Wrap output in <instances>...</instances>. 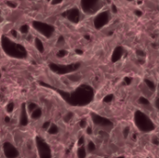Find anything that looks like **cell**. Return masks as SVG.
Returning <instances> with one entry per match:
<instances>
[{
    "label": "cell",
    "mask_w": 159,
    "mask_h": 158,
    "mask_svg": "<svg viewBox=\"0 0 159 158\" xmlns=\"http://www.w3.org/2000/svg\"><path fill=\"white\" fill-rule=\"evenodd\" d=\"M53 89L66 103L74 107L87 106L94 99V89L88 84H82L72 91H64L59 88Z\"/></svg>",
    "instance_id": "6da1fadb"
},
{
    "label": "cell",
    "mask_w": 159,
    "mask_h": 158,
    "mask_svg": "<svg viewBox=\"0 0 159 158\" xmlns=\"http://www.w3.org/2000/svg\"><path fill=\"white\" fill-rule=\"evenodd\" d=\"M1 47L3 51L10 58L17 60H24L27 58L28 53L26 48L6 35H2L1 37Z\"/></svg>",
    "instance_id": "7a4b0ae2"
},
{
    "label": "cell",
    "mask_w": 159,
    "mask_h": 158,
    "mask_svg": "<svg viewBox=\"0 0 159 158\" xmlns=\"http://www.w3.org/2000/svg\"><path fill=\"white\" fill-rule=\"evenodd\" d=\"M134 123L138 129L143 133H150L156 129V125L150 116L140 110L134 113Z\"/></svg>",
    "instance_id": "3957f363"
},
{
    "label": "cell",
    "mask_w": 159,
    "mask_h": 158,
    "mask_svg": "<svg viewBox=\"0 0 159 158\" xmlns=\"http://www.w3.org/2000/svg\"><path fill=\"white\" fill-rule=\"evenodd\" d=\"M81 66L80 62H75L71 64H58L54 62H50L48 64L49 69L54 73L59 75H66V74H71L75 72H76Z\"/></svg>",
    "instance_id": "277c9868"
},
{
    "label": "cell",
    "mask_w": 159,
    "mask_h": 158,
    "mask_svg": "<svg viewBox=\"0 0 159 158\" xmlns=\"http://www.w3.org/2000/svg\"><path fill=\"white\" fill-rule=\"evenodd\" d=\"M35 146L39 158H52V151L50 146L40 136H36L35 138Z\"/></svg>",
    "instance_id": "5b68a950"
},
{
    "label": "cell",
    "mask_w": 159,
    "mask_h": 158,
    "mask_svg": "<svg viewBox=\"0 0 159 158\" xmlns=\"http://www.w3.org/2000/svg\"><path fill=\"white\" fill-rule=\"evenodd\" d=\"M32 25L35 31H37L46 38H50L55 31V28L53 25L46 23V22H42L39 20H34L32 22Z\"/></svg>",
    "instance_id": "8992f818"
},
{
    "label": "cell",
    "mask_w": 159,
    "mask_h": 158,
    "mask_svg": "<svg viewBox=\"0 0 159 158\" xmlns=\"http://www.w3.org/2000/svg\"><path fill=\"white\" fill-rule=\"evenodd\" d=\"M90 117H91L92 122L96 126H98L102 129H111L114 126V123L112 120H110L109 118L104 117L102 115H100L96 113H91Z\"/></svg>",
    "instance_id": "52a82bcc"
},
{
    "label": "cell",
    "mask_w": 159,
    "mask_h": 158,
    "mask_svg": "<svg viewBox=\"0 0 159 158\" xmlns=\"http://www.w3.org/2000/svg\"><path fill=\"white\" fill-rule=\"evenodd\" d=\"M81 7L84 12L92 14L101 7V0H81Z\"/></svg>",
    "instance_id": "ba28073f"
},
{
    "label": "cell",
    "mask_w": 159,
    "mask_h": 158,
    "mask_svg": "<svg viewBox=\"0 0 159 158\" xmlns=\"http://www.w3.org/2000/svg\"><path fill=\"white\" fill-rule=\"evenodd\" d=\"M3 153L6 158H18L20 156V153L18 149L10 142H6L3 143Z\"/></svg>",
    "instance_id": "9c48e42d"
},
{
    "label": "cell",
    "mask_w": 159,
    "mask_h": 158,
    "mask_svg": "<svg viewBox=\"0 0 159 158\" xmlns=\"http://www.w3.org/2000/svg\"><path fill=\"white\" fill-rule=\"evenodd\" d=\"M109 20H110L109 13L107 11H103L99 15H97L96 18L94 19V27L97 30H100L108 23Z\"/></svg>",
    "instance_id": "30bf717a"
},
{
    "label": "cell",
    "mask_w": 159,
    "mask_h": 158,
    "mask_svg": "<svg viewBox=\"0 0 159 158\" xmlns=\"http://www.w3.org/2000/svg\"><path fill=\"white\" fill-rule=\"evenodd\" d=\"M62 16L67 18V20L73 23H77L80 20V12L77 7H73L65 11L64 13H62Z\"/></svg>",
    "instance_id": "8fae6325"
},
{
    "label": "cell",
    "mask_w": 159,
    "mask_h": 158,
    "mask_svg": "<svg viewBox=\"0 0 159 158\" xmlns=\"http://www.w3.org/2000/svg\"><path fill=\"white\" fill-rule=\"evenodd\" d=\"M29 123V117L27 114L26 104L22 103L20 107V125L21 127H26Z\"/></svg>",
    "instance_id": "7c38bea8"
},
{
    "label": "cell",
    "mask_w": 159,
    "mask_h": 158,
    "mask_svg": "<svg viewBox=\"0 0 159 158\" xmlns=\"http://www.w3.org/2000/svg\"><path fill=\"white\" fill-rule=\"evenodd\" d=\"M123 53H124L123 47L121 46H117L113 51V54H112V57H111L112 62H117L118 61H120V59L123 56Z\"/></svg>",
    "instance_id": "4fadbf2b"
},
{
    "label": "cell",
    "mask_w": 159,
    "mask_h": 158,
    "mask_svg": "<svg viewBox=\"0 0 159 158\" xmlns=\"http://www.w3.org/2000/svg\"><path fill=\"white\" fill-rule=\"evenodd\" d=\"M143 82H144V85L147 87V88H148L151 92H153V91L156 90L157 85H156V83H155L153 80H151V79H149V78H145Z\"/></svg>",
    "instance_id": "5bb4252c"
},
{
    "label": "cell",
    "mask_w": 159,
    "mask_h": 158,
    "mask_svg": "<svg viewBox=\"0 0 159 158\" xmlns=\"http://www.w3.org/2000/svg\"><path fill=\"white\" fill-rule=\"evenodd\" d=\"M30 116L33 120H36V119H39L41 116H42V110L40 108H36L35 110H34L32 113H30Z\"/></svg>",
    "instance_id": "9a60e30c"
},
{
    "label": "cell",
    "mask_w": 159,
    "mask_h": 158,
    "mask_svg": "<svg viewBox=\"0 0 159 158\" xmlns=\"http://www.w3.org/2000/svg\"><path fill=\"white\" fill-rule=\"evenodd\" d=\"M34 46H35L36 49H37L40 53H43V52H44V50H45L44 45H43L42 41H41L39 38H37V37L34 39Z\"/></svg>",
    "instance_id": "2e32d148"
},
{
    "label": "cell",
    "mask_w": 159,
    "mask_h": 158,
    "mask_svg": "<svg viewBox=\"0 0 159 158\" xmlns=\"http://www.w3.org/2000/svg\"><path fill=\"white\" fill-rule=\"evenodd\" d=\"M87 150L85 148V146H80L78 147L77 151H76V155L78 158H86L87 157Z\"/></svg>",
    "instance_id": "e0dca14e"
},
{
    "label": "cell",
    "mask_w": 159,
    "mask_h": 158,
    "mask_svg": "<svg viewBox=\"0 0 159 158\" xmlns=\"http://www.w3.org/2000/svg\"><path fill=\"white\" fill-rule=\"evenodd\" d=\"M138 102H139L142 106H144V107H149V106H151V102H150V101H149L145 96H142V97H140V98H139V100H138Z\"/></svg>",
    "instance_id": "ac0fdd59"
},
{
    "label": "cell",
    "mask_w": 159,
    "mask_h": 158,
    "mask_svg": "<svg viewBox=\"0 0 159 158\" xmlns=\"http://www.w3.org/2000/svg\"><path fill=\"white\" fill-rule=\"evenodd\" d=\"M48 132L50 135H56V134H58L59 133V128H58V126L55 125V124H51L49 126V128L48 129Z\"/></svg>",
    "instance_id": "d6986e66"
},
{
    "label": "cell",
    "mask_w": 159,
    "mask_h": 158,
    "mask_svg": "<svg viewBox=\"0 0 159 158\" xmlns=\"http://www.w3.org/2000/svg\"><path fill=\"white\" fill-rule=\"evenodd\" d=\"M67 78H68L71 82H79V81L81 80V75L73 74H68Z\"/></svg>",
    "instance_id": "ffe728a7"
},
{
    "label": "cell",
    "mask_w": 159,
    "mask_h": 158,
    "mask_svg": "<svg viewBox=\"0 0 159 158\" xmlns=\"http://www.w3.org/2000/svg\"><path fill=\"white\" fill-rule=\"evenodd\" d=\"M87 152L89 153H93L95 150H96V144L92 142V141H89L88 142V145H87V148H86Z\"/></svg>",
    "instance_id": "44dd1931"
},
{
    "label": "cell",
    "mask_w": 159,
    "mask_h": 158,
    "mask_svg": "<svg viewBox=\"0 0 159 158\" xmlns=\"http://www.w3.org/2000/svg\"><path fill=\"white\" fill-rule=\"evenodd\" d=\"M74 118V113L73 112H67L65 115L63 116V120L65 123H69Z\"/></svg>",
    "instance_id": "7402d4cb"
},
{
    "label": "cell",
    "mask_w": 159,
    "mask_h": 158,
    "mask_svg": "<svg viewBox=\"0 0 159 158\" xmlns=\"http://www.w3.org/2000/svg\"><path fill=\"white\" fill-rule=\"evenodd\" d=\"M36 108H38L37 107V104L35 103V102H30L28 105H27V107H26V109H27V111H29L30 113H32L34 110H35Z\"/></svg>",
    "instance_id": "603a6c76"
},
{
    "label": "cell",
    "mask_w": 159,
    "mask_h": 158,
    "mask_svg": "<svg viewBox=\"0 0 159 158\" xmlns=\"http://www.w3.org/2000/svg\"><path fill=\"white\" fill-rule=\"evenodd\" d=\"M114 100V95L113 94H108L103 98V102L104 103H110Z\"/></svg>",
    "instance_id": "cb8c5ba5"
},
{
    "label": "cell",
    "mask_w": 159,
    "mask_h": 158,
    "mask_svg": "<svg viewBox=\"0 0 159 158\" xmlns=\"http://www.w3.org/2000/svg\"><path fill=\"white\" fill-rule=\"evenodd\" d=\"M14 108H15L14 103H13V102H8L7 105L6 110H7V112L8 114H10V113H12V112L14 111Z\"/></svg>",
    "instance_id": "d4e9b609"
},
{
    "label": "cell",
    "mask_w": 159,
    "mask_h": 158,
    "mask_svg": "<svg viewBox=\"0 0 159 158\" xmlns=\"http://www.w3.org/2000/svg\"><path fill=\"white\" fill-rule=\"evenodd\" d=\"M20 33H21V34H26L29 32V26H28L27 24H23V25H21V26H20Z\"/></svg>",
    "instance_id": "484cf974"
},
{
    "label": "cell",
    "mask_w": 159,
    "mask_h": 158,
    "mask_svg": "<svg viewBox=\"0 0 159 158\" xmlns=\"http://www.w3.org/2000/svg\"><path fill=\"white\" fill-rule=\"evenodd\" d=\"M67 54H68L67 50H65V49H60V50L58 51V53H57V57H58V58H63V57H65Z\"/></svg>",
    "instance_id": "4316f807"
},
{
    "label": "cell",
    "mask_w": 159,
    "mask_h": 158,
    "mask_svg": "<svg viewBox=\"0 0 159 158\" xmlns=\"http://www.w3.org/2000/svg\"><path fill=\"white\" fill-rule=\"evenodd\" d=\"M122 133H123L124 138H128V137H129V133H130V129H129V127H126V128H124V129H123Z\"/></svg>",
    "instance_id": "83f0119b"
},
{
    "label": "cell",
    "mask_w": 159,
    "mask_h": 158,
    "mask_svg": "<svg viewBox=\"0 0 159 158\" xmlns=\"http://www.w3.org/2000/svg\"><path fill=\"white\" fill-rule=\"evenodd\" d=\"M79 127L81 128V129H86L88 126H87V120L86 119H81L80 121H79Z\"/></svg>",
    "instance_id": "f1b7e54d"
},
{
    "label": "cell",
    "mask_w": 159,
    "mask_h": 158,
    "mask_svg": "<svg viewBox=\"0 0 159 158\" xmlns=\"http://www.w3.org/2000/svg\"><path fill=\"white\" fill-rule=\"evenodd\" d=\"M85 137H80L79 139H78V141H77V145L80 147V146H84V143H85Z\"/></svg>",
    "instance_id": "f546056e"
},
{
    "label": "cell",
    "mask_w": 159,
    "mask_h": 158,
    "mask_svg": "<svg viewBox=\"0 0 159 158\" xmlns=\"http://www.w3.org/2000/svg\"><path fill=\"white\" fill-rule=\"evenodd\" d=\"M136 55H137L138 57L143 58V57L145 56V52H144L143 50H142V49H137V50H136Z\"/></svg>",
    "instance_id": "4dcf8cb0"
},
{
    "label": "cell",
    "mask_w": 159,
    "mask_h": 158,
    "mask_svg": "<svg viewBox=\"0 0 159 158\" xmlns=\"http://www.w3.org/2000/svg\"><path fill=\"white\" fill-rule=\"evenodd\" d=\"M124 83H126V85H130L132 83V78L129 76H126L124 78Z\"/></svg>",
    "instance_id": "1f68e13d"
},
{
    "label": "cell",
    "mask_w": 159,
    "mask_h": 158,
    "mask_svg": "<svg viewBox=\"0 0 159 158\" xmlns=\"http://www.w3.org/2000/svg\"><path fill=\"white\" fill-rule=\"evenodd\" d=\"M51 124H50V122L49 121H46V122H44L43 123V125H42V129H47L48 130V129L49 128V126H50Z\"/></svg>",
    "instance_id": "d6a6232c"
},
{
    "label": "cell",
    "mask_w": 159,
    "mask_h": 158,
    "mask_svg": "<svg viewBox=\"0 0 159 158\" xmlns=\"http://www.w3.org/2000/svg\"><path fill=\"white\" fill-rule=\"evenodd\" d=\"M86 132H87L88 135H92V133H93L92 128H91V127H87V128H86Z\"/></svg>",
    "instance_id": "836d02e7"
},
{
    "label": "cell",
    "mask_w": 159,
    "mask_h": 158,
    "mask_svg": "<svg viewBox=\"0 0 159 158\" xmlns=\"http://www.w3.org/2000/svg\"><path fill=\"white\" fill-rule=\"evenodd\" d=\"M7 5L9 7H13V8H15V7H17V4H16V3L10 2V1H7Z\"/></svg>",
    "instance_id": "e575fe53"
},
{
    "label": "cell",
    "mask_w": 159,
    "mask_h": 158,
    "mask_svg": "<svg viewBox=\"0 0 159 158\" xmlns=\"http://www.w3.org/2000/svg\"><path fill=\"white\" fill-rule=\"evenodd\" d=\"M61 44H64V37L62 35L59 36L58 38V45H61Z\"/></svg>",
    "instance_id": "d590c367"
},
{
    "label": "cell",
    "mask_w": 159,
    "mask_h": 158,
    "mask_svg": "<svg viewBox=\"0 0 159 158\" xmlns=\"http://www.w3.org/2000/svg\"><path fill=\"white\" fill-rule=\"evenodd\" d=\"M152 142H153L155 145H158V142H159L158 138H157V136L153 137V138H152Z\"/></svg>",
    "instance_id": "8d00e7d4"
},
{
    "label": "cell",
    "mask_w": 159,
    "mask_h": 158,
    "mask_svg": "<svg viewBox=\"0 0 159 158\" xmlns=\"http://www.w3.org/2000/svg\"><path fill=\"white\" fill-rule=\"evenodd\" d=\"M61 2H62V0H52L51 1V4L52 5H57V4H60Z\"/></svg>",
    "instance_id": "74e56055"
},
{
    "label": "cell",
    "mask_w": 159,
    "mask_h": 158,
    "mask_svg": "<svg viewBox=\"0 0 159 158\" xmlns=\"http://www.w3.org/2000/svg\"><path fill=\"white\" fill-rule=\"evenodd\" d=\"M112 11L114 13H117V7H116V5H112Z\"/></svg>",
    "instance_id": "f35d334b"
},
{
    "label": "cell",
    "mask_w": 159,
    "mask_h": 158,
    "mask_svg": "<svg viewBox=\"0 0 159 158\" xmlns=\"http://www.w3.org/2000/svg\"><path fill=\"white\" fill-rule=\"evenodd\" d=\"M135 14H136L137 16H139V17H141V16L143 15V12H142L141 10H139V9H137V10H135Z\"/></svg>",
    "instance_id": "ab89813d"
},
{
    "label": "cell",
    "mask_w": 159,
    "mask_h": 158,
    "mask_svg": "<svg viewBox=\"0 0 159 158\" xmlns=\"http://www.w3.org/2000/svg\"><path fill=\"white\" fill-rule=\"evenodd\" d=\"M10 33H11V34H12L14 37H16V36H17V32H16V30H11V32H10Z\"/></svg>",
    "instance_id": "60d3db41"
},
{
    "label": "cell",
    "mask_w": 159,
    "mask_h": 158,
    "mask_svg": "<svg viewBox=\"0 0 159 158\" xmlns=\"http://www.w3.org/2000/svg\"><path fill=\"white\" fill-rule=\"evenodd\" d=\"M75 53L76 54H79V55H82L83 54V50H81V49H75Z\"/></svg>",
    "instance_id": "b9f144b4"
},
{
    "label": "cell",
    "mask_w": 159,
    "mask_h": 158,
    "mask_svg": "<svg viewBox=\"0 0 159 158\" xmlns=\"http://www.w3.org/2000/svg\"><path fill=\"white\" fill-rule=\"evenodd\" d=\"M155 106H156V108H157V107H158V99H157V98L156 99V103H155Z\"/></svg>",
    "instance_id": "7bdbcfd3"
},
{
    "label": "cell",
    "mask_w": 159,
    "mask_h": 158,
    "mask_svg": "<svg viewBox=\"0 0 159 158\" xmlns=\"http://www.w3.org/2000/svg\"><path fill=\"white\" fill-rule=\"evenodd\" d=\"M85 38L88 39V40H89V39H90V36H89V34H85Z\"/></svg>",
    "instance_id": "ee69618b"
},
{
    "label": "cell",
    "mask_w": 159,
    "mask_h": 158,
    "mask_svg": "<svg viewBox=\"0 0 159 158\" xmlns=\"http://www.w3.org/2000/svg\"><path fill=\"white\" fill-rule=\"evenodd\" d=\"M5 119H6V120H5V121H6V122H7H7H9V118H8V117H6V118H5Z\"/></svg>",
    "instance_id": "f6af8a7d"
},
{
    "label": "cell",
    "mask_w": 159,
    "mask_h": 158,
    "mask_svg": "<svg viewBox=\"0 0 159 158\" xmlns=\"http://www.w3.org/2000/svg\"><path fill=\"white\" fill-rule=\"evenodd\" d=\"M116 158H125V156H117V157Z\"/></svg>",
    "instance_id": "bcb514c9"
},
{
    "label": "cell",
    "mask_w": 159,
    "mask_h": 158,
    "mask_svg": "<svg viewBox=\"0 0 159 158\" xmlns=\"http://www.w3.org/2000/svg\"><path fill=\"white\" fill-rule=\"evenodd\" d=\"M128 1H133V0H128Z\"/></svg>",
    "instance_id": "7dc6e473"
},
{
    "label": "cell",
    "mask_w": 159,
    "mask_h": 158,
    "mask_svg": "<svg viewBox=\"0 0 159 158\" xmlns=\"http://www.w3.org/2000/svg\"><path fill=\"white\" fill-rule=\"evenodd\" d=\"M0 77H1V74H0Z\"/></svg>",
    "instance_id": "c3c4849f"
},
{
    "label": "cell",
    "mask_w": 159,
    "mask_h": 158,
    "mask_svg": "<svg viewBox=\"0 0 159 158\" xmlns=\"http://www.w3.org/2000/svg\"><path fill=\"white\" fill-rule=\"evenodd\" d=\"M47 1H50V0H47Z\"/></svg>",
    "instance_id": "681fc988"
},
{
    "label": "cell",
    "mask_w": 159,
    "mask_h": 158,
    "mask_svg": "<svg viewBox=\"0 0 159 158\" xmlns=\"http://www.w3.org/2000/svg\"><path fill=\"white\" fill-rule=\"evenodd\" d=\"M103 158H107V157H103Z\"/></svg>",
    "instance_id": "f907efd6"
},
{
    "label": "cell",
    "mask_w": 159,
    "mask_h": 158,
    "mask_svg": "<svg viewBox=\"0 0 159 158\" xmlns=\"http://www.w3.org/2000/svg\"><path fill=\"white\" fill-rule=\"evenodd\" d=\"M147 158H150V157H147Z\"/></svg>",
    "instance_id": "816d5d0a"
}]
</instances>
